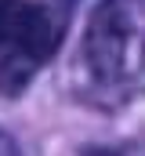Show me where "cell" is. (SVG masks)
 I'll use <instances>...</instances> for the list:
<instances>
[{"instance_id":"obj_1","label":"cell","mask_w":145,"mask_h":156,"mask_svg":"<svg viewBox=\"0 0 145 156\" xmlns=\"http://www.w3.org/2000/svg\"><path fill=\"white\" fill-rule=\"evenodd\" d=\"M83 62L98 83L145 94V0H102L83 33Z\"/></svg>"},{"instance_id":"obj_2","label":"cell","mask_w":145,"mask_h":156,"mask_svg":"<svg viewBox=\"0 0 145 156\" xmlns=\"http://www.w3.org/2000/svg\"><path fill=\"white\" fill-rule=\"evenodd\" d=\"M58 18L29 0H0V83L22 87L51 58Z\"/></svg>"},{"instance_id":"obj_3","label":"cell","mask_w":145,"mask_h":156,"mask_svg":"<svg viewBox=\"0 0 145 156\" xmlns=\"http://www.w3.org/2000/svg\"><path fill=\"white\" fill-rule=\"evenodd\" d=\"M0 156H22V149L11 142V134H7L4 127H0Z\"/></svg>"},{"instance_id":"obj_4","label":"cell","mask_w":145,"mask_h":156,"mask_svg":"<svg viewBox=\"0 0 145 156\" xmlns=\"http://www.w3.org/2000/svg\"><path fill=\"white\" fill-rule=\"evenodd\" d=\"M87 156H116V153H109V149H91Z\"/></svg>"}]
</instances>
